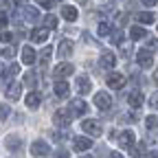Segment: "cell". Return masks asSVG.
<instances>
[{
	"label": "cell",
	"instance_id": "e0dca14e",
	"mask_svg": "<svg viewBox=\"0 0 158 158\" xmlns=\"http://www.w3.org/2000/svg\"><path fill=\"white\" fill-rule=\"evenodd\" d=\"M68 90H70V88H68L66 81H57L53 92H55V97H59V99H66V97H68Z\"/></svg>",
	"mask_w": 158,
	"mask_h": 158
},
{
	"label": "cell",
	"instance_id": "74e56055",
	"mask_svg": "<svg viewBox=\"0 0 158 158\" xmlns=\"http://www.w3.org/2000/svg\"><path fill=\"white\" fill-rule=\"evenodd\" d=\"M116 20H118V24L123 27V24L127 22V13H118V15H116Z\"/></svg>",
	"mask_w": 158,
	"mask_h": 158
},
{
	"label": "cell",
	"instance_id": "8fae6325",
	"mask_svg": "<svg viewBox=\"0 0 158 158\" xmlns=\"http://www.w3.org/2000/svg\"><path fill=\"white\" fill-rule=\"evenodd\" d=\"M5 145H7V149H11V152H18L20 147H22V138H20L18 134H9V136L5 138Z\"/></svg>",
	"mask_w": 158,
	"mask_h": 158
},
{
	"label": "cell",
	"instance_id": "bcb514c9",
	"mask_svg": "<svg viewBox=\"0 0 158 158\" xmlns=\"http://www.w3.org/2000/svg\"><path fill=\"white\" fill-rule=\"evenodd\" d=\"M0 68H2V66H0Z\"/></svg>",
	"mask_w": 158,
	"mask_h": 158
},
{
	"label": "cell",
	"instance_id": "ee69618b",
	"mask_svg": "<svg viewBox=\"0 0 158 158\" xmlns=\"http://www.w3.org/2000/svg\"><path fill=\"white\" fill-rule=\"evenodd\" d=\"M81 158H92V156H88V154H86V156H81Z\"/></svg>",
	"mask_w": 158,
	"mask_h": 158
},
{
	"label": "cell",
	"instance_id": "ba28073f",
	"mask_svg": "<svg viewBox=\"0 0 158 158\" xmlns=\"http://www.w3.org/2000/svg\"><path fill=\"white\" fill-rule=\"evenodd\" d=\"M143 101H145V97H143V92L141 90H132L130 94H127V103H130V108H141L143 106Z\"/></svg>",
	"mask_w": 158,
	"mask_h": 158
},
{
	"label": "cell",
	"instance_id": "4fadbf2b",
	"mask_svg": "<svg viewBox=\"0 0 158 158\" xmlns=\"http://www.w3.org/2000/svg\"><path fill=\"white\" fill-rule=\"evenodd\" d=\"M73 73H75L73 64H57V66H55V77H57V79H64V77H68V75H73Z\"/></svg>",
	"mask_w": 158,
	"mask_h": 158
},
{
	"label": "cell",
	"instance_id": "836d02e7",
	"mask_svg": "<svg viewBox=\"0 0 158 158\" xmlns=\"http://www.w3.org/2000/svg\"><path fill=\"white\" fill-rule=\"evenodd\" d=\"M7 116H9V108L7 106H0V121H5Z\"/></svg>",
	"mask_w": 158,
	"mask_h": 158
},
{
	"label": "cell",
	"instance_id": "52a82bcc",
	"mask_svg": "<svg viewBox=\"0 0 158 158\" xmlns=\"http://www.w3.org/2000/svg\"><path fill=\"white\" fill-rule=\"evenodd\" d=\"M94 106L97 108H101V110H108L112 106V97L108 92H97L94 94Z\"/></svg>",
	"mask_w": 158,
	"mask_h": 158
},
{
	"label": "cell",
	"instance_id": "5b68a950",
	"mask_svg": "<svg viewBox=\"0 0 158 158\" xmlns=\"http://www.w3.org/2000/svg\"><path fill=\"white\" fill-rule=\"evenodd\" d=\"M70 114H68V110H59V112H55L53 114V121H55V125H59V127H68L70 125Z\"/></svg>",
	"mask_w": 158,
	"mask_h": 158
},
{
	"label": "cell",
	"instance_id": "e575fe53",
	"mask_svg": "<svg viewBox=\"0 0 158 158\" xmlns=\"http://www.w3.org/2000/svg\"><path fill=\"white\" fill-rule=\"evenodd\" d=\"M24 84H27V86H33V84H35V75H33V73H29V75L24 77Z\"/></svg>",
	"mask_w": 158,
	"mask_h": 158
},
{
	"label": "cell",
	"instance_id": "3957f363",
	"mask_svg": "<svg viewBox=\"0 0 158 158\" xmlns=\"http://www.w3.org/2000/svg\"><path fill=\"white\" fill-rule=\"evenodd\" d=\"M134 141H136V136H134L132 130H123L121 134H118V145H121L123 149H130L134 145Z\"/></svg>",
	"mask_w": 158,
	"mask_h": 158
},
{
	"label": "cell",
	"instance_id": "83f0119b",
	"mask_svg": "<svg viewBox=\"0 0 158 158\" xmlns=\"http://www.w3.org/2000/svg\"><path fill=\"white\" fill-rule=\"evenodd\" d=\"M51 53H53V48H51V46H46V48L42 51V66H46V62L51 59Z\"/></svg>",
	"mask_w": 158,
	"mask_h": 158
},
{
	"label": "cell",
	"instance_id": "484cf974",
	"mask_svg": "<svg viewBox=\"0 0 158 158\" xmlns=\"http://www.w3.org/2000/svg\"><path fill=\"white\" fill-rule=\"evenodd\" d=\"M22 13L29 18V20H37L40 18V13H37V9H33V7H24L22 9Z\"/></svg>",
	"mask_w": 158,
	"mask_h": 158
},
{
	"label": "cell",
	"instance_id": "7c38bea8",
	"mask_svg": "<svg viewBox=\"0 0 158 158\" xmlns=\"http://www.w3.org/2000/svg\"><path fill=\"white\" fill-rule=\"evenodd\" d=\"M73 147H75L77 152H86V149L92 147V141H90V138H86V136H77L75 141H73Z\"/></svg>",
	"mask_w": 158,
	"mask_h": 158
},
{
	"label": "cell",
	"instance_id": "ffe728a7",
	"mask_svg": "<svg viewBox=\"0 0 158 158\" xmlns=\"http://www.w3.org/2000/svg\"><path fill=\"white\" fill-rule=\"evenodd\" d=\"M62 15H64V20L73 22V20H77V9L70 7V5H64V7H62Z\"/></svg>",
	"mask_w": 158,
	"mask_h": 158
},
{
	"label": "cell",
	"instance_id": "5bb4252c",
	"mask_svg": "<svg viewBox=\"0 0 158 158\" xmlns=\"http://www.w3.org/2000/svg\"><path fill=\"white\" fill-rule=\"evenodd\" d=\"M90 90H92L90 79H88V77H84V75H81V77H77V92H79V94H88Z\"/></svg>",
	"mask_w": 158,
	"mask_h": 158
},
{
	"label": "cell",
	"instance_id": "277c9868",
	"mask_svg": "<svg viewBox=\"0 0 158 158\" xmlns=\"http://www.w3.org/2000/svg\"><path fill=\"white\" fill-rule=\"evenodd\" d=\"M31 154L37 156V158H40V156L44 158V156L51 154V147H48V143H44V141H35V143L31 145Z\"/></svg>",
	"mask_w": 158,
	"mask_h": 158
},
{
	"label": "cell",
	"instance_id": "2e32d148",
	"mask_svg": "<svg viewBox=\"0 0 158 158\" xmlns=\"http://www.w3.org/2000/svg\"><path fill=\"white\" fill-rule=\"evenodd\" d=\"M24 101H27V106H29V108H37L40 103H42V94L33 90V92H29V94H27Z\"/></svg>",
	"mask_w": 158,
	"mask_h": 158
},
{
	"label": "cell",
	"instance_id": "ac0fdd59",
	"mask_svg": "<svg viewBox=\"0 0 158 158\" xmlns=\"http://www.w3.org/2000/svg\"><path fill=\"white\" fill-rule=\"evenodd\" d=\"M114 64H116V55H114V53L108 51V53L101 55V66H103V68H114Z\"/></svg>",
	"mask_w": 158,
	"mask_h": 158
},
{
	"label": "cell",
	"instance_id": "f1b7e54d",
	"mask_svg": "<svg viewBox=\"0 0 158 158\" xmlns=\"http://www.w3.org/2000/svg\"><path fill=\"white\" fill-rule=\"evenodd\" d=\"M37 5L42 9H53L55 7V0H37Z\"/></svg>",
	"mask_w": 158,
	"mask_h": 158
},
{
	"label": "cell",
	"instance_id": "d590c367",
	"mask_svg": "<svg viewBox=\"0 0 158 158\" xmlns=\"http://www.w3.org/2000/svg\"><path fill=\"white\" fill-rule=\"evenodd\" d=\"M147 127H149V130H156V114H152V116L147 118Z\"/></svg>",
	"mask_w": 158,
	"mask_h": 158
},
{
	"label": "cell",
	"instance_id": "8992f818",
	"mask_svg": "<svg viewBox=\"0 0 158 158\" xmlns=\"http://www.w3.org/2000/svg\"><path fill=\"white\" fill-rule=\"evenodd\" d=\"M108 86H110L112 90L123 88V86H125V75H123V73H112V75L108 77Z\"/></svg>",
	"mask_w": 158,
	"mask_h": 158
},
{
	"label": "cell",
	"instance_id": "60d3db41",
	"mask_svg": "<svg viewBox=\"0 0 158 158\" xmlns=\"http://www.w3.org/2000/svg\"><path fill=\"white\" fill-rule=\"evenodd\" d=\"M143 5H145V7H154V5H156V0H143Z\"/></svg>",
	"mask_w": 158,
	"mask_h": 158
},
{
	"label": "cell",
	"instance_id": "d6a6232c",
	"mask_svg": "<svg viewBox=\"0 0 158 158\" xmlns=\"http://www.w3.org/2000/svg\"><path fill=\"white\" fill-rule=\"evenodd\" d=\"M118 46H121V51L125 53V57H130V55H132V48H130V44H127V42H121Z\"/></svg>",
	"mask_w": 158,
	"mask_h": 158
},
{
	"label": "cell",
	"instance_id": "9c48e42d",
	"mask_svg": "<svg viewBox=\"0 0 158 158\" xmlns=\"http://www.w3.org/2000/svg\"><path fill=\"white\" fill-rule=\"evenodd\" d=\"M136 62H138V66H141V68H149V66L154 64V55L145 48V51H141V53L136 55Z\"/></svg>",
	"mask_w": 158,
	"mask_h": 158
},
{
	"label": "cell",
	"instance_id": "d4e9b609",
	"mask_svg": "<svg viewBox=\"0 0 158 158\" xmlns=\"http://www.w3.org/2000/svg\"><path fill=\"white\" fill-rule=\"evenodd\" d=\"M97 33L101 35V37H108V35L112 33V27H110L108 22H101V24H99V29H97Z\"/></svg>",
	"mask_w": 158,
	"mask_h": 158
},
{
	"label": "cell",
	"instance_id": "6da1fadb",
	"mask_svg": "<svg viewBox=\"0 0 158 158\" xmlns=\"http://www.w3.org/2000/svg\"><path fill=\"white\" fill-rule=\"evenodd\" d=\"M86 110H88V106H86L84 99H73L70 106H68V114L70 116H84Z\"/></svg>",
	"mask_w": 158,
	"mask_h": 158
},
{
	"label": "cell",
	"instance_id": "ab89813d",
	"mask_svg": "<svg viewBox=\"0 0 158 158\" xmlns=\"http://www.w3.org/2000/svg\"><path fill=\"white\" fill-rule=\"evenodd\" d=\"M2 55H5V57H11V55H13V48H11V46H9V48H5V53H2Z\"/></svg>",
	"mask_w": 158,
	"mask_h": 158
},
{
	"label": "cell",
	"instance_id": "7402d4cb",
	"mask_svg": "<svg viewBox=\"0 0 158 158\" xmlns=\"http://www.w3.org/2000/svg\"><path fill=\"white\" fill-rule=\"evenodd\" d=\"M20 90H22V86H20V84H11V86H9V92H7V97L11 99V101H18V99H20V94H22Z\"/></svg>",
	"mask_w": 158,
	"mask_h": 158
},
{
	"label": "cell",
	"instance_id": "4dcf8cb0",
	"mask_svg": "<svg viewBox=\"0 0 158 158\" xmlns=\"http://www.w3.org/2000/svg\"><path fill=\"white\" fill-rule=\"evenodd\" d=\"M7 24H9V15L5 11H0V29H5Z\"/></svg>",
	"mask_w": 158,
	"mask_h": 158
},
{
	"label": "cell",
	"instance_id": "7bdbcfd3",
	"mask_svg": "<svg viewBox=\"0 0 158 158\" xmlns=\"http://www.w3.org/2000/svg\"><path fill=\"white\" fill-rule=\"evenodd\" d=\"M149 158H156V152H152V156H149Z\"/></svg>",
	"mask_w": 158,
	"mask_h": 158
},
{
	"label": "cell",
	"instance_id": "1f68e13d",
	"mask_svg": "<svg viewBox=\"0 0 158 158\" xmlns=\"http://www.w3.org/2000/svg\"><path fill=\"white\" fill-rule=\"evenodd\" d=\"M11 40H13V35H11L9 31H2V33H0V42L7 44V42H11Z\"/></svg>",
	"mask_w": 158,
	"mask_h": 158
},
{
	"label": "cell",
	"instance_id": "f546056e",
	"mask_svg": "<svg viewBox=\"0 0 158 158\" xmlns=\"http://www.w3.org/2000/svg\"><path fill=\"white\" fill-rule=\"evenodd\" d=\"M18 70H20V66H18V64H11L9 70L5 73V77H13V75H18Z\"/></svg>",
	"mask_w": 158,
	"mask_h": 158
},
{
	"label": "cell",
	"instance_id": "44dd1931",
	"mask_svg": "<svg viewBox=\"0 0 158 158\" xmlns=\"http://www.w3.org/2000/svg\"><path fill=\"white\" fill-rule=\"evenodd\" d=\"M20 57H22V62H24V64H33V62H35V51H33L31 46H24V48H22V55H20Z\"/></svg>",
	"mask_w": 158,
	"mask_h": 158
},
{
	"label": "cell",
	"instance_id": "603a6c76",
	"mask_svg": "<svg viewBox=\"0 0 158 158\" xmlns=\"http://www.w3.org/2000/svg\"><path fill=\"white\" fill-rule=\"evenodd\" d=\"M130 37L132 40H143V37H147V31L141 29V27H132L130 29Z\"/></svg>",
	"mask_w": 158,
	"mask_h": 158
},
{
	"label": "cell",
	"instance_id": "d6986e66",
	"mask_svg": "<svg viewBox=\"0 0 158 158\" xmlns=\"http://www.w3.org/2000/svg\"><path fill=\"white\" fill-rule=\"evenodd\" d=\"M130 154H132V156H136V158H141V156H145V154H147V145H145V143H136V141H134V145L130 147Z\"/></svg>",
	"mask_w": 158,
	"mask_h": 158
},
{
	"label": "cell",
	"instance_id": "f6af8a7d",
	"mask_svg": "<svg viewBox=\"0 0 158 158\" xmlns=\"http://www.w3.org/2000/svg\"><path fill=\"white\" fill-rule=\"evenodd\" d=\"M5 2H7V0H0V5H5Z\"/></svg>",
	"mask_w": 158,
	"mask_h": 158
},
{
	"label": "cell",
	"instance_id": "9a60e30c",
	"mask_svg": "<svg viewBox=\"0 0 158 158\" xmlns=\"http://www.w3.org/2000/svg\"><path fill=\"white\" fill-rule=\"evenodd\" d=\"M31 40H33L35 44H42V42L48 40V31L46 29H33L31 31Z\"/></svg>",
	"mask_w": 158,
	"mask_h": 158
},
{
	"label": "cell",
	"instance_id": "cb8c5ba5",
	"mask_svg": "<svg viewBox=\"0 0 158 158\" xmlns=\"http://www.w3.org/2000/svg\"><path fill=\"white\" fill-rule=\"evenodd\" d=\"M138 22H141V24H154L156 22V15L154 13H138Z\"/></svg>",
	"mask_w": 158,
	"mask_h": 158
},
{
	"label": "cell",
	"instance_id": "8d00e7d4",
	"mask_svg": "<svg viewBox=\"0 0 158 158\" xmlns=\"http://www.w3.org/2000/svg\"><path fill=\"white\" fill-rule=\"evenodd\" d=\"M53 158H68V152H66V149H57V152L53 154Z\"/></svg>",
	"mask_w": 158,
	"mask_h": 158
},
{
	"label": "cell",
	"instance_id": "f35d334b",
	"mask_svg": "<svg viewBox=\"0 0 158 158\" xmlns=\"http://www.w3.org/2000/svg\"><path fill=\"white\" fill-rule=\"evenodd\" d=\"M53 138H55V141H64V138H66V132H53Z\"/></svg>",
	"mask_w": 158,
	"mask_h": 158
},
{
	"label": "cell",
	"instance_id": "b9f144b4",
	"mask_svg": "<svg viewBox=\"0 0 158 158\" xmlns=\"http://www.w3.org/2000/svg\"><path fill=\"white\" fill-rule=\"evenodd\" d=\"M110 158H123V156L118 154V152H112V154H110Z\"/></svg>",
	"mask_w": 158,
	"mask_h": 158
},
{
	"label": "cell",
	"instance_id": "4316f807",
	"mask_svg": "<svg viewBox=\"0 0 158 158\" xmlns=\"http://www.w3.org/2000/svg\"><path fill=\"white\" fill-rule=\"evenodd\" d=\"M44 27L46 29H57V18L55 15H46L44 18Z\"/></svg>",
	"mask_w": 158,
	"mask_h": 158
},
{
	"label": "cell",
	"instance_id": "30bf717a",
	"mask_svg": "<svg viewBox=\"0 0 158 158\" xmlns=\"http://www.w3.org/2000/svg\"><path fill=\"white\" fill-rule=\"evenodd\" d=\"M73 48H75L73 40H62L59 46H57V53H59V57H70L73 55Z\"/></svg>",
	"mask_w": 158,
	"mask_h": 158
},
{
	"label": "cell",
	"instance_id": "7a4b0ae2",
	"mask_svg": "<svg viewBox=\"0 0 158 158\" xmlns=\"http://www.w3.org/2000/svg\"><path fill=\"white\" fill-rule=\"evenodd\" d=\"M81 130L88 134V136H101V125H99V121H92V118H88V121L81 123Z\"/></svg>",
	"mask_w": 158,
	"mask_h": 158
}]
</instances>
